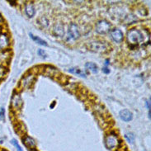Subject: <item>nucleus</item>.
I'll return each mask as SVG.
<instances>
[{
  "label": "nucleus",
  "instance_id": "nucleus-1",
  "mask_svg": "<svg viewBox=\"0 0 151 151\" xmlns=\"http://www.w3.org/2000/svg\"><path fill=\"white\" fill-rule=\"evenodd\" d=\"M127 39L128 44L133 47L138 46L140 44H142L144 41L143 34L139 30L136 28L131 29L127 32Z\"/></svg>",
  "mask_w": 151,
  "mask_h": 151
},
{
  "label": "nucleus",
  "instance_id": "nucleus-2",
  "mask_svg": "<svg viewBox=\"0 0 151 151\" xmlns=\"http://www.w3.org/2000/svg\"><path fill=\"white\" fill-rule=\"evenodd\" d=\"M104 141H105L106 147L111 151L116 150L121 145V141H120L118 135L114 132H111L109 134H107L105 137Z\"/></svg>",
  "mask_w": 151,
  "mask_h": 151
},
{
  "label": "nucleus",
  "instance_id": "nucleus-3",
  "mask_svg": "<svg viewBox=\"0 0 151 151\" xmlns=\"http://www.w3.org/2000/svg\"><path fill=\"white\" fill-rule=\"evenodd\" d=\"M88 48L95 52H106L109 49V45L104 41H92L88 44Z\"/></svg>",
  "mask_w": 151,
  "mask_h": 151
},
{
  "label": "nucleus",
  "instance_id": "nucleus-4",
  "mask_svg": "<svg viewBox=\"0 0 151 151\" xmlns=\"http://www.w3.org/2000/svg\"><path fill=\"white\" fill-rule=\"evenodd\" d=\"M95 30L98 34H106L110 32L111 24L106 20H101L95 26Z\"/></svg>",
  "mask_w": 151,
  "mask_h": 151
},
{
  "label": "nucleus",
  "instance_id": "nucleus-5",
  "mask_svg": "<svg viewBox=\"0 0 151 151\" xmlns=\"http://www.w3.org/2000/svg\"><path fill=\"white\" fill-rule=\"evenodd\" d=\"M23 104V101L22 97L18 93L14 94L11 99V107L13 111H17L20 109Z\"/></svg>",
  "mask_w": 151,
  "mask_h": 151
},
{
  "label": "nucleus",
  "instance_id": "nucleus-6",
  "mask_svg": "<svg viewBox=\"0 0 151 151\" xmlns=\"http://www.w3.org/2000/svg\"><path fill=\"white\" fill-rule=\"evenodd\" d=\"M79 37V31L78 27L76 24L72 23L70 24L69 27V37H68V41L69 40H76Z\"/></svg>",
  "mask_w": 151,
  "mask_h": 151
},
{
  "label": "nucleus",
  "instance_id": "nucleus-7",
  "mask_svg": "<svg viewBox=\"0 0 151 151\" xmlns=\"http://www.w3.org/2000/svg\"><path fill=\"white\" fill-rule=\"evenodd\" d=\"M110 36L111 37V39L116 43H121L123 41V38H124V35H123L122 32L120 29L116 28L111 31Z\"/></svg>",
  "mask_w": 151,
  "mask_h": 151
},
{
  "label": "nucleus",
  "instance_id": "nucleus-8",
  "mask_svg": "<svg viewBox=\"0 0 151 151\" xmlns=\"http://www.w3.org/2000/svg\"><path fill=\"white\" fill-rule=\"evenodd\" d=\"M35 80V75L33 74H28L26 75L21 81L20 85L22 88H28L29 87H31L33 82Z\"/></svg>",
  "mask_w": 151,
  "mask_h": 151
},
{
  "label": "nucleus",
  "instance_id": "nucleus-9",
  "mask_svg": "<svg viewBox=\"0 0 151 151\" xmlns=\"http://www.w3.org/2000/svg\"><path fill=\"white\" fill-rule=\"evenodd\" d=\"M10 45V40L7 34L2 32L0 33V49L2 50L8 49Z\"/></svg>",
  "mask_w": 151,
  "mask_h": 151
},
{
  "label": "nucleus",
  "instance_id": "nucleus-10",
  "mask_svg": "<svg viewBox=\"0 0 151 151\" xmlns=\"http://www.w3.org/2000/svg\"><path fill=\"white\" fill-rule=\"evenodd\" d=\"M22 143L24 144L25 146H27L30 150H35L37 148V143H36L35 139H32V137H30L28 135H24L23 136Z\"/></svg>",
  "mask_w": 151,
  "mask_h": 151
},
{
  "label": "nucleus",
  "instance_id": "nucleus-11",
  "mask_svg": "<svg viewBox=\"0 0 151 151\" xmlns=\"http://www.w3.org/2000/svg\"><path fill=\"white\" fill-rule=\"evenodd\" d=\"M10 58H11V50L9 49L4 50L0 51V63L1 64L8 63Z\"/></svg>",
  "mask_w": 151,
  "mask_h": 151
},
{
  "label": "nucleus",
  "instance_id": "nucleus-12",
  "mask_svg": "<svg viewBox=\"0 0 151 151\" xmlns=\"http://www.w3.org/2000/svg\"><path fill=\"white\" fill-rule=\"evenodd\" d=\"M119 115H120L121 119L124 122H131L132 118H133V114L131 113V111L127 110V109H124V110L121 111Z\"/></svg>",
  "mask_w": 151,
  "mask_h": 151
},
{
  "label": "nucleus",
  "instance_id": "nucleus-13",
  "mask_svg": "<svg viewBox=\"0 0 151 151\" xmlns=\"http://www.w3.org/2000/svg\"><path fill=\"white\" fill-rule=\"evenodd\" d=\"M54 34L56 35L58 37H63L65 35V29L64 26L60 23H58L57 25H55L53 29Z\"/></svg>",
  "mask_w": 151,
  "mask_h": 151
},
{
  "label": "nucleus",
  "instance_id": "nucleus-14",
  "mask_svg": "<svg viewBox=\"0 0 151 151\" xmlns=\"http://www.w3.org/2000/svg\"><path fill=\"white\" fill-rule=\"evenodd\" d=\"M25 12L29 17H32L35 15V8L32 4H27L25 6Z\"/></svg>",
  "mask_w": 151,
  "mask_h": 151
},
{
  "label": "nucleus",
  "instance_id": "nucleus-15",
  "mask_svg": "<svg viewBox=\"0 0 151 151\" xmlns=\"http://www.w3.org/2000/svg\"><path fill=\"white\" fill-rule=\"evenodd\" d=\"M85 67L87 70H88L89 71H91L93 74H98V67L96 64L92 63V62H88V63H86Z\"/></svg>",
  "mask_w": 151,
  "mask_h": 151
},
{
  "label": "nucleus",
  "instance_id": "nucleus-16",
  "mask_svg": "<svg viewBox=\"0 0 151 151\" xmlns=\"http://www.w3.org/2000/svg\"><path fill=\"white\" fill-rule=\"evenodd\" d=\"M29 35H30V37H31V38L32 39L33 41H36L37 44H39V45H44V46H48V44H47L44 40L41 39L40 37H37V36H34L32 33H30Z\"/></svg>",
  "mask_w": 151,
  "mask_h": 151
},
{
  "label": "nucleus",
  "instance_id": "nucleus-17",
  "mask_svg": "<svg viewBox=\"0 0 151 151\" xmlns=\"http://www.w3.org/2000/svg\"><path fill=\"white\" fill-rule=\"evenodd\" d=\"M69 72L71 73V74H77V75H79L81 77L86 78V74L83 71V70H79V69H77V68H71L69 70Z\"/></svg>",
  "mask_w": 151,
  "mask_h": 151
},
{
  "label": "nucleus",
  "instance_id": "nucleus-18",
  "mask_svg": "<svg viewBox=\"0 0 151 151\" xmlns=\"http://www.w3.org/2000/svg\"><path fill=\"white\" fill-rule=\"evenodd\" d=\"M125 139H127V141L128 143L133 144L134 141H135V135L131 132H129V133H127L125 135Z\"/></svg>",
  "mask_w": 151,
  "mask_h": 151
},
{
  "label": "nucleus",
  "instance_id": "nucleus-19",
  "mask_svg": "<svg viewBox=\"0 0 151 151\" xmlns=\"http://www.w3.org/2000/svg\"><path fill=\"white\" fill-rule=\"evenodd\" d=\"M11 143H12V145L14 147L16 148L17 151H23L22 150V147L19 145L18 142H17L15 139H12V140H11Z\"/></svg>",
  "mask_w": 151,
  "mask_h": 151
},
{
  "label": "nucleus",
  "instance_id": "nucleus-20",
  "mask_svg": "<svg viewBox=\"0 0 151 151\" xmlns=\"http://www.w3.org/2000/svg\"><path fill=\"white\" fill-rule=\"evenodd\" d=\"M41 20H42L41 22H40V21H38V22L40 23V24L43 27H46L47 26H48V24H49V22H48V20L45 18V17H41V18H40Z\"/></svg>",
  "mask_w": 151,
  "mask_h": 151
},
{
  "label": "nucleus",
  "instance_id": "nucleus-21",
  "mask_svg": "<svg viewBox=\"0 0 151 151\" xmlns=\"http://www.w3.org/2000/svg\"><path fill=\"white\" fill-rule=\"evenodd\" d=\"M6 74V69L4 66H0V79H2Z\"/></svg>",
  "mask_w": 151,
  "mask_h": 151
},
{
  "label": "nucleus",
  "instance_id": "nucleus-22",
  "mask_svg": "<svg viewBox=\"0 0 151 151\" xmlns=\"http://www.w3.org/2000/svg\"><path fill=\"white\" fill-rule=\"evenodd\" d=\"M5 119V110L4 107L0 108V122L1 121H4Z\"/></svg>",
  "mask_w": 151,
  "mask_h": 151
},
{
  "label": "nucleus",
  "instance_id": "nucleus-23",
  "mask_svg": "<svg viewBox=\"0 0 151 151\" xmlns=\"http://www.w3.org/2000/svg\"><path fill=\"white\" fill-rule=\"evenodd\" d=\"M37 53H38V55H40L41 57H43V58H45V52L43 50H38V51H37Z\"/></svg>",
  "mask_w": 151,
  "mask_h": 151
},
{
  "label": "nucleus",
  "instance_id": "nucleus-24",
  "mask_svg": "<svg viewBox=\"0 0 151 151\" xmlns=\"http://www.w3.org/2000/svg\"><path fill=\"white\" fill-rule=\"evenodd\" d=\"M102 72L104 73V74H109L110 73V70H109V69H107V68H103L102 69Z\"/></svg>",
  "mask_w": 151,
  "mask_h": 151
},
{
  "label": "nucleus",
  "instance_id": "nucleus-25",
  "mask_svg": "<svg viewBox=\"0 0 151 151\" xmlns=\"http://www.w3.org/2000/svg\"><path fill=\"white\" fill-rule=\"evenodd\" d=\"M146 106H147L148 110L150 111V101H146Z\"/></svg>",
  "mask_w": 151,
  "mask_h": 151
},
{
  "label": "nucleus",
  "instance_id": "nucleus-26",
  "mask_svg": "<svg viewBox=\"0 0 151 151\" xmlns=\"http://www.w3.org/2000/svg\"><path fill=\"white\" fill-rule=\"evenodd\" d=\"M9 3H10L11 4H12V5H14V4H17L16 1H9Z\"/></svg>",
  "mask_w": 151,
  "mask_h": 151
},
{
  "label": "nucleus",
  "instance_id": "nucleus-27",
  "mask_svg": "<svg viewBox=\"0 0 151 151\" xmlns=\"http://www.w3.org/2000/svg\"><path fill=\"white\" fill-rule=\"evenodd\" d=\"M3 23V18H2V17L0 16V25H2Z\"/></svg>",
  "mask_w": 151,
  "mask_h": 151
},
{
  "label": "nucleus",
  "instance_id": "nucleus-28",
  "mask_svg": "<svg viewBox=\"0 0 151 151\" xmlns=\"http://www.w3.org/2000/svg\"><path fill=\"white\" fill-rule=\"evenodd\" d=\"M55 102H54L53 104H52V105H51V106H50V108H53L54 106H55Z\"/></svg>",
  "mask_w": 151,
  "mask_h": 151
},
{
  "label": "nucleus",
  "instance_id": "nucleus-29",
  "mask_svg": "<svg viewBox=\"0 0 151 151\" xmlns=\"http://www.w3.org/2000/svg\"><path fill=\"white\" fill-rule=\"evenodd\" d=\"M109 64V62H108V60H106V65H108Z\"/></svg>",
  "mask_w": 151,
  "mask_h": 151
}]
</instances>
